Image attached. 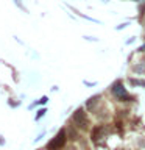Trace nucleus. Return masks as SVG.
I'll use <instances>...</instances> for the list:
<instances>
[{"label": "nucleus", "instance_id": "f257e3e1", "mask_svg": "<svg viewBox=\"0 0 145 150\" xmlns=\"http://www.w3.org/2000/svg\"><path fill=\"white\" fill-rule=\"evenodd\" d=\"M65 144V131L61 130L58 134H56L55 139H51L49 145H47V150H59L63 145Z\"/></svg>", "mask_w": 145, "mask_h": 150}, {"label": "nucleus", "instance_id": "f03ea898", "mask_svg": "<svg viewBox=\"0 0 145 150\" xmlns=\"http://www.w3.org/2000/svg\"><path fill=\"white\" fill-rule=\"evenodd\" d=\"M73 122H75V124H77L78 127H81V128H86V127H87V117H86V112H84L81 108L75 111V114H73Z\"/></svg>", "mask_w": 145, "mask_h": 150}, {"label": "nucleus", "instance_id": "7ed1b4c3", "mask_svg": "<svg viewBox=\"0 0 145 150\" xmlns=\"http://www.w3.org/2000/svg\"><path fill=\"white\" fill-rule=\"evenodd\" d=\"M112 92H114V96L117 98H120V100H128V94H126L125 88L122 86L120 81H117L114 86H112Z\"/></svg>", "mask_w": 145, "mask_h": 150}, {"label": "nucleus", "instance_id": "20e7f679", "mask_svg": "<svg viewBox=\"0 0 145 150\" xmlns=\"http://www.w3.org/2000/svg\"><path fill=\"white\" fill-rule=\"evenodd\" d=\"M130 83L134 86H145V81H137V80H130Z\"/></svg>", "mask_w": 145, "mask_h": 150}, {"label": "nucleus", "instance_id": "39448f33", "mask_svg": "<svg viewBox=\"0 0 145 150\" xmlns=\"http://www.w3.org/2000/svg\"><path fill=\"white\" fill-rule=\"evenodd\" d=\"M136 72H144L145 70V66H137V67H134Z\"/></svg>", "mask_w": 145, "mask_h": 150}, {"label": "nucleus", "instance_id": "423d86ee", "mask_svg": "<svg viewBox=\"0 0 145 150\" xmlns=\"http://www.w3.org/2000/svg\"><path fill=\"white\" fill-rule=\"evenodd\" d=\"M44 112H45V110H42V111H39V114L36 116V119H41V116H44Z\"/></svg>", "mask_w": 145, "mask_h": 150}]
</instances>
